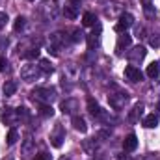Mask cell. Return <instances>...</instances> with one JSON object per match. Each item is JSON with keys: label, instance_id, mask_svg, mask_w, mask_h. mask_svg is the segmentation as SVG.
<instances>
[{"label": "cell", "instance_id": "6da1fadb", "mask_svg": "<svg viewBox=\"0 0 160 160\" xmlns=\"http://www.w3.org/2000/svg\"><path fill=\"white\" fill-rule=\"evenodd\" d=\"M132 22H134V17H132L130 13H123L119 17V21H118V24L114 26V30H116L118 34H125V32L132 26Z\"/></svg>", "mask_w": 160, "mask_h": 160}, {"label": "cell", "instance_id": "7a4b0ae2", "mask_svg": "<svg viewBox=\"0 0 160 160\" xmlns=\"http://www.w3.org/2000/svg\"><path fill=\"white\" fill-rule=\"evenodd\" d=\"M125 77L130 80V82H142L143 73H142L136 65H127V67H125Z\"/></svg>", "mask_w": 160, "mask_h": 160}, {"label": "cell", "instance_id": "3957f363", "mask_svg": "<svg viewBox=\"0 0 160 160\" xmlns=\"http://www.w3.org/2000/svg\"><path fill=\"white\" fill-rule=\"evenodd\" d=\"M138 147V138H136V134H128L125 140H123V149L125 151H134Z\"/></svg>", "mask_w": 160, "mask_h": 160}, {"label": "cell", "instance_id": "277c9868", "mask_svg": "<svg viewBox=\"0 0 160 160\" xmlns=\"http://www.w3.org/2000/svg\"><path fill=\"white\" fill-rule=\"evenodd\" d=\"M130 43H132V38H130L127 32L121 34L119 38H118V47H116V50H118V52H123V48H127Z\"/></svg>", "mask_w": 160, "mask_h": 160}, {"label": "cell", "instance_id": "5b68a950", "mask_svg": "<svg viewBox=\"0 0 160 160\" xmlns=\"http://www.w3.org/2000/svg\"><path fill=\"white\" fill-rule=\"evenodd\" d=\"M145 75L149 77V78H157L160 75V63L158 62H153V63H149L147 65V71H145Z\"/></svg>", "mask_w": 160, "mask_h": 160}, {"label": "cell", "instance_id": "8992f818", "mask_svg": "<svg viewBox=\"0 0 160 160\" xmlns=\"http://www.w3.org/2000/svg\"><path fill=\"white\" fill-rule=\"evenodd\" d=\"M157 125H158V116L149 114V116L143 118V127H145V128H155Z\"/></svg>", "mask_w": 160, "mask_h": 160}, {"label": "cell", "instance_id": "52a82bcc", "mask_svg": "<svg viewBox=\"0 0 160 160\" xmlns=\"http://www.w3.org/2000/svg\"><path fill=\"white\" fill-rule=\"evenodd\" d=\"M128 58H130L132 62L143 60V58H145V48H143V47H136V48H134V52H130V54H128Z\"/></svg>", "mask_w": 160, "mask_h": 160}, {"label": "cell", "instance_id": "ba28073f", "mask_svg": "<svg viewBox=\"0 0 160 160\" xmlns=\"http://www.w3.org/2000/svg\"><path fill=\"white\" fill-rule=\"evenodd\" d=\"M88 108H89V114H91L93 118H101V114H102V112H101V106H99L93 99L88 101Z\"/></svg>", "mask_w": 160, "mask_h": 160}, {"label": "cell", "instance_id": "9c48e42d", "mask_svg": "<svg viewBox=\"0 0 160 160\" xmlns=\"http://www.w3.org/2000/svg\"><path fill=\"white\" fill-rule=\"evenodd\" d=\"M73 127H75L78 132H86V130H88L86 121L82 119V118H78V116H75V118H73Z\"/></svg>", "mask_w": 160, "mask_h": 160}, {"label": "cell", "instance_id": "30bf717a", "mask_svg": "<svg viewBox=\"0 0 160 160\" xmlns=\"http://www.w3.org/2000/svg\"><path fill=\"white\" fill-rule=\"evenodd\" d=\"M63 15H65L67 19H75V17H77V6H75V4L65 6V8H63Z\"/></svg>", "mask_w": 160, "mask_h": 160}, {"label": "cell", "instance_id": "8fae6325", "mask_svg": "<svg viewBox=\"0 0 160 160\" xmlns=\"http://www.w3.org/2000/svg\"><path fill=\"white\" fill-rule=\"evenodd\" d=\"M95 21H97V17H95L93 13H89V11L84 13V17H82V24H84V26H93Z\"/></svg>", "mask_w": 160, "mask_h": 160}, {"label": "cell", "instance_id": "7c38bea8", "mask_svg": "<svg viewBox=\"0 0 160 160\" xmlns=\"http://www.w3.org/2000/svg\"><path fill=\"white\" fill-rule=\"evenodd\" d=\"M15 91H17V84H15V82H11V80H9V82H6V84H4V95H6V97L13 95Z\"/></svg>", "mask_w": 160, "mask_h": 160}, {"label": "cell", "instance_id": "4fadbf2b", "mask_svg": "<svg viewBox=\"0 0 160 160\" xmlns=\"http://www.w3.org/2000/svg\"><path fill=\"white\" fill-rule=\"evenodd\" d=\"M32 95H34V97L38 95L39 99H52V89H50V91H48V89H36Z\"/></svg>", "mask_w": 160, "mask_h": 160}, {"label": "cell", "instance_id": "5bb4252c", "mask_svg": "<svg viewBox=\"0 0 160 160\" xmlns=\"http://www.w3.org/2000/svg\"><path fill=\"white\" fill-rule=\"evenodd\" d=\"M17 138H19L17 130H15V128H11V130L8 132V136H6V143H8V145H13V143L17 142Z\"/></svg>", "mask_w": 160, "mask_h": 160}, {"label": "cell", "instance_id": "9a60e30c", "mask_svg": "<svg viewBox=\"0 0 160 160\" xmlns=\"http://www.w3.org/2000/svg\"><path fill=\"white\" fill-rule=\"evenodd\" d=\"M24 22H26V19H24L22 15H19V17L15 19V22H13V30H15V32L22 30V28H24Z\"/></svg>", "mask_w": 160, "mask_h": 160}, {"label": "cell", "instance_id": "2e32d148", "mask_svg": "<svg viewBox=\"0 0 160 160\" xmlns=\"http://www.w3.org/2000/svg\"><path fill=\"white\" fill-rule=\"evenodd\" d=\"M39 114H41V116H45V118H48V116H52V114H54V108H52V106H48V104H41Z\"/></svg>", "mask_w": 160, "mask_h": 160}, {"label": "cell", "instance_id": "e0dca14e", "mask_svg": "<svg viewBox=\"0 0 160 160\" xmlns=\"http://www.w3.org/2000/svg\"><path fill=\"white\" fill-rule=\"evenodd\" d=\"M24 58H26V60H36V58H39V48H30V50L24 54Z\"/></svg>", "mask_w": 160, "mask_h": 160}, {"label": "cell", "instance_id": "ac0fdd59", "mask_svg": "<svg viewBox=\"0 0 160 160\" xmlns=\"http://www.w3.org/2000/svg\"><path fill=\"white\" fill-rule=\"evenodd\" d=\"M39 65H41V69H43L45 73H52V69H54V67H52V63H50L48 60H41Z\"/></svg>", "mask_w": 160, "mask_h": 160}, {"label": "cell", "instance_id": "d6986e66", "mask_svg": "<svg viewBox=\"0 0 160 160\" xmlns=\"http://www.w3.org/2000/svg\"><path fill=\"white\" fill-rule=\"evenodd\" d=\"M95 45H97V36H95V34H89V36H88V47L93 48Z\"/></svg>", "mask_w": 160, "mask_h": 160}, {"label": "cell", "instance_id": "ffe728a7", "mask_svg": "<svg viewBox=\"0 0 160 160\" xmlns=\"http://www.w3.org/2000/svg\"><path fill=\"white\" fill-rule=\"evenodd\" d=\"M62 140H63L62 136H52V138H50V143H52L54 147H62Z\"/></svg>", "mask_w": 160, "mask_h": 160}, {"label": "cell", "instance_id": "44dd1931", "mask_svg": "<svg viewBox=\"0 0 160 160\" xmlns=\"http://www.w3.org/2000/svg\"><path fill=\"white\" fill-rule=\"evenodd\" d=\"M6 22H8V13H4V11H0V30L6 26Z\"/></svg>", "mask_w": 160, "mask_h": 160}, {"label": "cell", "instance_id": "7402d4cb", "mask_svg": "<svg viewBox=\"0 0 160 160\" xmlns=\"http://www.w3.org/2000/svg\"><path fill=\"white\" fill-rule=\"evenodd\" d=\"M34 160H52L50 158V155H47V153H39V155H36Z\"/></svg>", "mask_w": 160, "mask_h": 160}, {"label": "cell", "instance_id": "603a6c76", "mask_svg": "<svg viewBox=\"0 0 160 160\" xmlns=\"http://www.w3.org/2000/svg\"><path fill=\"white\" fill-rule=\"evenodd\" d=\"M6 65H8V60H6V58H0V73L4 71V67H6Z\"/></svg>", "mask_w": 160, "mask_h": 160}, {"label": "cell", "instance_id": "cb8c5ba5", "mask_svg": "<svg viewBox=\"0 0 160 160\" xmlns=\"http://www.w3.org/2000/svg\"><path fill=\"white\" fill-rule=\"evenodd\" d=\"M151 45L153 47H160V38H151Z\"/></svg>", "mask_w": 160, "mask_h": 160}, {"label": "cell", "instance_id": "d4e9b609", "mask_svg": "<svg viewBox=\"0 0 160 160\" xmlns=\"http://www.w3.org/2000/svg\"><path fill=\"white\" fill-rule=\"evenodd\" d=\"M71 2H73V4H77V2H80V0H71Z\"/></svg>", "mask_w": 160, "mask_h": 160}, {"label": "cell", "instance_id": "484cf974", "mask_svg": "<svg viewBox=\"0 0 160 160\" xmlns=\"http://www.w3.org/2000/svg\"><path fill=\"white\" fill-rule=\"evenodd\" d=\"M26 2H32V0H26Z\"/></svg>", "mask_w": 160, "mask_h": 160}, {"label": "cell", "instance_id": "4316f807", "mask_svg": "<svg viewBox=\"0 0 160 160\" xmlns=\"http://www.w3.org/2000/svg\"><path fill=\"white\" fill-rule=\"evenodd\" d=\"M158 110H160V104H158Z\"/></svg>", "mask_w": 160, "mask_h": 160}]
</instances>
